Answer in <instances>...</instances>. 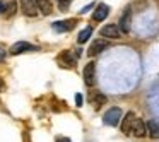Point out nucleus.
I'll list each match as a JSON object with an SVG mask.
<instances>
[{"label":"nucleus","instance_id":"nucleus-1","mask_svg":"<svg viewBox=\"0 0 159 142\" xmlns=\"http://www.w3.org/2000/svg\"><path fill=\"white\" fill-rule=\"evenodd\" d=\"M121 117H123L121 110H120L118 106H113V108H110V110H108L106 113H104L103 121H104V125H110V127H116V125L120 123Z\"/></svg>","mask_w":159,"mask_h":142},{"label":"nucleus","instance_id":"nucleus-2","mask_svg":"<svg viewBox=\"0 0 159 142\" xmlns=\"http://www.w3.org/2000/svg\"><path fill=\"white\" fill-rule=\"evenodd\" d=\"M84 82H86V86L93 87L94 84H96V63L94 62H89L86 67H84Z\"/></svg>","mask_w":159,"mask_h":142},{"label":"nucleus","instance_id":"nucleus-3","mask_svg":"<svg viewBox=\"0 0 159 142\" xmlns=\"http://www.w3.org/2000/svg\"><path fill=\"white\" fill-rule=\"evenodd\" d=\"M99 34L103 36V38H108V39H118V38H121V33H120V29H118L116 24H106V26H103V28H101V31H99Z\"/></svg>","mask_w":159,"mask_h":142},{"label":"nucleus","instance_id":"nucleus-4","mask_svg":"<svg viewBox=\"0 0 159 142\" xmlns=\"http://www.w3.org/2000/svg\"><path fill=\"white\" fill-rule=\"evenodd\" d=\"M135 113L134 111H128V113H125L123 117H121V125H120V128H121V132H123L125 135H130L132 134V125H134V120H135Z\"/></svg>","mask_w":159,"mask_h":142},{"label":"nucleus","instance_id":"nucleus-5","mask_svg":"<svg viewBox=\"0 0 159 142\" xmlns=\"http://www.w3.org/2000/svg\"><path fill=\"white\" fill-rule=\"evenodd\" d=\"M130 28H132V11L127 9V11L123 12V16L120 17L118 29H120V33H123V34H128V33H130Z\"/></svg>","mask_w":159,"mask_h":142},{"label":"nucleus","instance_id":"nucleus-6","mask_svg":"<svg viewBox=\"0 0 159 142\" xmlns=\"http://www.w3.org/2000/svg\"><path fill=\"white\" fill-rule=\"evenodd\" d=\"M34 50H38V46L31 45V43H28V41H17V43L12 45L11 53L12 55H21V53H24V52H34Z\"/></svg>","mask_w":159,"mask_h":142},{"label":"nucleus","instance_id":"nucleus-7","mask_svg":"<svg viewBox=\"0 0 159 142\" xmlns=\"http://www.w3.org/2000/svg\"><path fill=\"white\" fill-rule=\"evenodd\" d=\"M19 2H21V9L24 16H28V17H36L38 16V7H36L34 0H19Z\"/></svg>","mask_w":159,"mask_h":142},{"label":"nucleus","instance_id":"nucleus-8","mask_svg":"<svg viewBox=\"0 0 159 142\" xmlns=\"http://www.w3.org/2000/svg\"><path fill=\"white\" fill-rule=\"evenodd\" d=\"M132 135L142 139L147 135V127H145V121L142 118H135L134 120V125H132Z\"/></svg>","mask_w":159,"mask_h":142},{"label":"nucleus","instance_id":"nucleus-9","mask_svg":"<svg viewBox=\"0 0 159 142\" xmlns=\"http://www.w3.org/2000/svg\"><path fill=\"white\" fill-rule=\"evenodd\" d=\"M77 21L75 19H69V21H58V22H53L52 28L55 29V31L58 33H67V31H72L74 28H75Z\"/></svg>","mask_w":159,"mask_h":142},{"label":"nucleus","instance_id":"nucleus-10","mask_svg":"<svg viewBox=\"0 0 159 142\" xmlns=\"http://www.w3.org/2000/svg\"><path fill=\"white\" fill-rule=\"evenodd\" d=\"M75 60H77V57L74 55L70 50H67V52H62L58 55V63L62 67H74L75 65Z\"/></svg>","mask_w":159,"mask_h":142},{"label":"nucleus","instance_id":"nucleus-11","mask_svg":"<svg viewBox=\"0 0 159 142\" xmlns=\"http://www.w3.org/2000/svg\"><path fill=\"white\" fill-rule=\"evenodd\" d=\"M106 48H108V41H106V39H96V41L91 45L87 55H89V57H96V55H99L101 52H104Z\"/></svg>","mask_w":159,"mask_h":142},{"label":"nucleus","instance_id":"nucleus-12","mask_svg":"<svg viewBox=\"0 0 159 142\" xmlns=\"http://www.w3.org/2000/svg\"><path fill=\"white\" fill-rule=\"evenodd\" d=\"M110 14V7L106 4H99L96 9H94V14H93V19L94 21H104Z\"/></svg>","mask_w":159,"mask_h":142},{"label":"nucleus","instance_id":"nucleus-13","mask_svg":"<svg viewBox=\"0 0 159 142\" xmlns=\"http://www.w3.org/2000/svg\"><path fill=\"white\" fill-rule=\"evenodd\" d=\"M34 2H36V7H38V12H41V14H45V16L52 14L53 4L50 0H34Z\"/></svg>","mask_w":159,"mask_h":142},{"label":"nucleus","instance_id":"nucleus-14","mask_svg":"<svg viewBox=\"0 0 159 142\" xmlns=\"http://www.w3.org/2000/svg\"><path fill=\"white\" fill-rule=\"evenodd\" d=\"M108 103V98L104 96V94H101V93H94V94H91V104L94 106V110H99L103 104H106Z\"/></svg>","mask_w":159,"mask_h":142},{"label":"nucleus","instance_id":"nucleus-15","mask_svg":"<svg viewBox=\"0 0 159 142\" xmlns=\"http://www.w3.org/2000/svg\"><path fill=\"white\" fill-rule=\"evenodd\" d=\"M145 127H147V132L151 137H159V121L157 120H149V123H145Z\"/></svg>","mask_w":159,"mask_h":142},{"label":"nucleus","instance_id":"nucleus-16","mask_svg":"<svg viewBox=\"0 0 159 142\" xmlns=\"http://www.w3.org/2000/svg\"><path fill=\"white\" fill-rule=\"evenodd\" d=\"M91 34H93V28H91V26L84 28L82 31H80V34L77 36V41H79V45H84V43H86L87 39L91 38Z\"/></svg>","mask_w":159,"mask_h":142},{"label":"nucleus","instance_id":"nucleus-17","mask_svg":"<svg viewBox=\"0 0 159 142\" xmlns=\"http://www.w3.org/2000/svg\"><path fill=\"white\" fill-rule=\"evenodd\" d=\"M4 7H5V14L11 16L16 12V2L14 0H9V2H4Z\"/></svg>","mask_w":159,"mask_h":142},{"label":"nucleus","instance_id":"nucleus-18","mask_svg":"<svg viewBox=\"0 0 159 142\" xmlns=\"http://www.w3.org/2000/svg\"><path fill=\"white\" fill-rule=\"evenodd\" d=\"M70 5V0H58V9L60 11H67Z\"/></svg>","mask_w":159,"mask_h":142},{"label":"nucleus","instance_id":"nucleus-19","mask_svg":"<svg viewBox=\"0 0 159 142\" xmlns=\"http://www.w3.org/2000/svg\"><path fill=\"white\" fill-rule=\"evenodd\" d=\"M55 142H72V140H70L69 137H63V135H58V137L55 139Z\"/></svg>","mask_w":159,"mask_h":142},{"label":"nucleus","instance_id":"nucleus-20","mask_svg":"<svg viewBox=\"0 0 159 142\" xmlns=\"http://www.w3.org/2000/svg\"><path fill=\"white\" fill-rule=\"evenodd\" d=\"M82 94H75V104L77 106H82Z\"/></svg>","mask_w":159,"mask_h":142},{"label":"nucleus","instance_id":"nucleus-21","mask_svg":"<svg viewBox=\"0 0 159 142\" xmlns=\"http://www.w3.org/2000/svg\"><path fill=\"white\" fill-rule=\"evenodd\" d=\"M93 7H94V4H89V5H86V7H84L82 11H80V14H86V12H87V11H91Z\"/></svg>","mask_w":159,"mask_h":142},{"label":"nucleus","instance_id":"nucleus-22","mask_svg":"<svg viewBox=\"0 0 159 142\" xmlns=\"http://www.w3.org/2000/svg\"><path fill=\"white\" fill-rule=\"evenodd\" d=\"M5 57H7L5 50H2V48H0V62H4V60H5Z\"/></svg>","mask_w":159,"mask_h":142}]
</instances>
